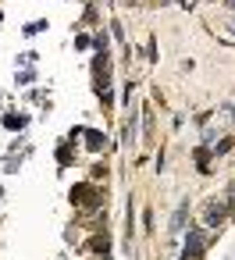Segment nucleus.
<instances>
[{"label":"nucleus","mask_w":235,"mask_h":260,"mask_svg":"<svg viewBox=\"0 0 235 260\" xmlns=\"http://www.w3.org/2000/svg\"><path fill=\"white\" fill-rule=\"evenodd\" d=\"M89 249H96V253H107V249H111V239H107V235H96V239L89 242Z\"/></svg>","instance_id":"nucleus-5"},{"label":"nucleus","mask_w":235,"mask_h":260,"mask_svg":"<svg viewBox=\"0 0 235 260\" xmlns=\"http://www.w3.org/2000/svg\"><path fill=\"white\" fill-rule=\"evenodd\" d=\"M4 125H8V128H22L25 121H22V118H4Z\"/></svg>","instance_id":"nucleus-8"},{"label":"nucleus","mask_w":235,"mask_h":260,"mask_svg":"<svg viewBox=\"0 0 235 260\" xmlns=\"http://www.w3.org/2000/svg\"><path fill=\"white\" fill-rule=\"evenodd\" d=\"M86 139H89V143H86L89 150H100V146H104V136H100V132H86Z\"/></svg>","instance_id":"nucleus-6"},{"label":"nucleus","mask_w":235,"mask_h":260,"mask_svg":"<svg viewBox=\"0 0 235 260\" xmlns=\"http://www.w3.org/2000/svg\"><path fill=\"white\" fill-rule=\"evenodd\" d=\"M185 217H189V203H182V207L175 210V217H171V228H167V232H171V235H178V232L185 228Z\"/></svg>","instance_id":"nucleus-3"},{"label":"nucleus","mask_w":235,"mask_h":260,"mask_svg":"<svg viewBox=\"0 0 235 260\" xmlns=\"http://www.w3.org/2000/svg\"><path fill=\"white\" fill-rule=\"evenodd\" d=\"M221 217H224V203H207V224H214Z\"/></svg>","instance_id":"nucleus-4"},{"label":"nucleus","mask_w":235,"mask_h":260,"mask_svg":"<svg viewBox=\"0 0 235 260\" xmlns=\"http://www.w3.org/2000/svg\"><path fill=\"white\" fill-rule=\"evenodd\" d=\"M72 200L79 203V207H93L96 200H93V185H75L72 189Z\"/></svg>","instance_id":"nucleus-2"},{"label":"nucleus","mask_w":235,"mask_h":260,"mask_svg":"<svg viewBox=\"0 0 235 260\" xmlns=\"http://www.w3.org/2000/svg\"><path fill=\"white\" fill-rule=\"evenodd\" d=\"M43 29H47V22H32L25 32H29V36H36V32H43Z\"/></svg>","instance_id":"nucleus-7"},{"label":"nucleus","mask_w":235,"mask_h":260,"mask_svg":"<svg viewBox=\"0 0 235 260\" xmlns=\"http://www.w3.org/2000/svg\"><path fill=\"white\" fill-rule=\"evenodd\" d=\"M203 246H207V235H203L199 228H192V232H189V239H185L182 260H199V256H203Z\"/></svg>","instance_id":"nucleus-1"}]
</instances>
